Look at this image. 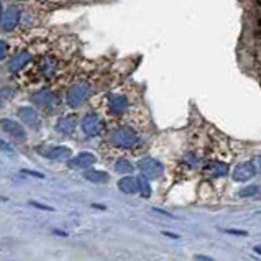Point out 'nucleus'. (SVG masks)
I'll list each match as a JSON object with an SVG mask.
<instances>
[{
	"label": "nucleus",
	"mask_w": 261,
	"mask_h": 261,
	"mask_svg": "<svg viewBox=\"0 0 261 261\" xmlns=\"http://www.w3.org/2000/svg\"><path fill=\"white\" fill-rule=\"evenodd\" d=\"M109 141L117 148H122V150H132L140 143V135L138 132L130 127V125H122L114 128L109 133Z\"/></svg>",
	"instance_id": "obj_1"
},
{
	"label": "nucleus",
	"mask_w": 261,
	"mask_h": 261,
	"mask_svg": "<svg viewBox=\"0 0 261 261\" xmlns=\"http://www.w3.org/2000/svg\"><path fill=\"white\" fill-rule=\"evenodd\" d=\"M89 96H91V85L87 82H76L67 91L66 102L71 107H79V105H82L89 99Z\"/></svg>",
	"instance_id": "obj_2"
},
{
	"label": "nucleus",
	"mask_w": 261,
	"mask_h": 261,
	"mask_svg": "<svg viewBox=\"0 0 261 261\" xmlns=\"http://www.w3.org/2000/svg\"><path fill=\"white\" fill-rule=\"evenodd\" d=\"M80 128H82L84 135L87 136H97L104 130L102 117L96 114V112H89V114L84 115L82 122H80Z\"/></svg>",
	"instance_id": "obj_3"
},
{
	"label": "nucleus",
	"mask_w": 261,
	"mask_h": 261,
	"mask_svg": "<svg viewBox=\"0 0 261 261\" xmlns=\"http://www.w3.org/2000/svg\"><path fill=\"white\" fill-rule=\"evenodd\" d=\"M130 102L127 96L123 94H110L107 99V112L112 117H120L125 115L128 112Z\"/></svg>",
	"instance_id": "obj_4"
},
{
	"label": "nucleus",
	"mask_w": 261,
	"mask_h": 261,
	"mask_svg": "<svg viewBox=\"0 0 261 261\" xmlns=\"http://www.w3.org/2000/svg\"><path fill=\"white\" fill-rule=\"evenodd\" d=\"M138 167L146 179H158L163 174V164L153 158H143L138 161Z\"/></svg>",
	"instance_id": "obj_5"
},
{
	"label": "nucleus",
	"mask_w": 261,
	"mask_h": 261,
	"mask_svg": "<svg viewBox=\"0 0 261 261\" xmlns=\"http://www.w3.org/2000/svg\"><path fill=\"white\" fill-rule=\"evenodd\" d=\"M0 127H2V130L10 136L12 140H15V141H25L27 140V132H25V128L15 120L2 119L0 120Z\"/></svg>",
	"instance_id": "obj_6"
},
{
	"label": "nucleus",
	"mask_w": 261,
	"mask_h": 261,
	"mask_svg": "<svg viewBox=\"0 0 261 261\" xmlns=\"http://www.w3.org/2000/svg\"><path fill=\"white\" fill-rule=\"evenodd\" d=\"M256 166H254L253 161H245V163H240L238 166H235L233 169V179L238 183H246L250 181V179L256 174Z\"/></svg>",
	"instance_id": "obj_7"
},
{
	"label": "nucleus",
	"mask_w": 261,
	"mask_h": 261,
	"mask_svg": "<svg viewBox=\"0 0 261 261\" xmlns=\"http://www.w3.org/2000/svg\"><path fill=\"white\" fill-rule=\"evenodd\" d=\"M18 22H20V10L17 7H9L2 14V17H0V27H2V30H5V32L15 30Z\"/></svg>",
	"instance_id": "obj_8"
},
{
	"label": "nucleus",
	"mask_w": 261,
	"mask_h": 261,
	"mask_svg": "<svg viewBox=\"0 0 261 261\" xmlns=\"http://www.w3.org/2000/svg\"><path fill=\"white\" fill-rule=\"evenodd\" d=\"M76 127H77V115L76 114L64 115L56 122V130L63 135H71L74 130H76Z\"/></svg>",
	"instance_id": "obj_9"
},
{
	"label": "nucleus",
	"mask_w": 261,
	"mask_h": 261,
	"mask_svg": "<svg viewBox=\"0 0 261 261\" xmlns=\"http://www.w3.org/2000/svg\"><path fill=\"white\" fill-rule=\"evenodd\" d=\"M18 115H20L22 122L30 128H38L40 127V117L38 112L33 107H20L18 109Z\"/></svg>",
	"instance_id": "obj_10"
},
{
	"label": "nucleus",
	"mask_w": 261,
	"mask_h": 261,
	"mask_svg": "<svg viewBox=\"0 0 261 261\" xmlns=\"http://www.w3.org/2000/svg\"><path fill=\"white\" fill-rule=\"evenodd\" d=\"M204 174H207L210 178H222V176H227L228 172V164L227 163H222V161H209L204 166Z\"/></svg>",
	"instance_id": "obj_11"
},
{
	"label": "nucleus",
	"mask_w": 261,
	"mask_h": 261,
	"mask_svg": "<svg viewBox=\"0 0 261 261\" xmlns=\"http://www.w3.org/2000/svg\"><path fill=\"white\" fill-rule=\"evenodd\" d=\"M96 156L89 151H82L79 153L77 156H74L72 159H69V166L71 167H77V169H89V167L96 163Z\"/></svg>",
	"instance_id": "obj_12"
},
{
	"label": "nucleus",
	"mask_w": 261,
	"mask_h": 261,
	"mask_svg": "<svg viewBox=\"0 0 261 261\" xmlns=\"http://www.w3.org/2000/svg\"><path fill=\"white\" fill-rule=\"evenodd\" d=\"M30 61H32V54H30V53H27V51L18 53V54H15L14 58L9 61V71L12 74H18L25 66L30 63Z\"/></svg>",
	"instance_id": "obj_13"
},
{
	"label": "nucleus",
	"mask_w": 261,
	"mask_h": 261,
	"mask_svg": "<svg viewBox=\"0 0 261 261\" xmlns=\"http://www.w3.org/2000/svg\"><path fill=\"white\" fill-rule=\"evenodd\" d=\"M40 153L43 154V156L51 158V159H69L71 154H72V151L66 146H49V148H46V150H43L41 148Z\"/></svg>",
	"instance_id": "obj_14"
},
{
	"label": "nucleus",
	"mask_w": 261,
	"mask_h": 261,
	"mask_svg": "<svg viewBox=\"0 0 261 261\" xmlns=\"http://www.w3.org/2000/svg\"><path fill=\"white\" fill-rule=\"evenodd\" d=\"M119 189L123 194H138L140 192V181L138 178L133 176H125L119 181Z\"/></svg>",
	"instance_id": "obj_15"
},
{
	"label": "nucleus",
	"mask_w": 261,
	"mask_h": 261,
	"mask_svg": "<svg viewBox=\"0 0 261 261\" xmlns=\"http://www.w3.org/2000/svg\"><path fill=\"white\" fill-rule=\"evenodd\" d=\"M56 69H58V61L51 58V56H46V58H43L40 61V71L41 74H45L46 77H51L56 72Z\"/></svg>",
	"instance_id": "obj_16"
},
{
	"label": "nucleus",
	"mask_w": 261,
	"mask_h": 261,
	"mask_svg": "<svg viewBox=\"0 0 261 261\" xmlns=\"http://www.w3.org/2000/svg\"><path fill=\"white\" fill-rule=\"evenodd\" d=\"M84 178L87 179V181L94 183V184H105L109 183L110 176L105 171H99V169H89L84 172Z\"/></svg>",
	"instance_id": "obj_17"
},
{
	"label": "nucleus",
	"mask_w": 261,
	"mask_h": 261,
	"mask_svg": "<svg viewBox=\"0 0 261 261\" xmlns=\"http://www.w3.org/2000/svg\"><path fill=\"white\" fill-rule=\"evenodd\" d=\"M33 102L38 105V107H48V105L53 104V92L49 89H43L33 97Z\"/></svg>",
	"instance_id": "obj_18"
},
{
	"label": "nucleus",
	"mask_w": 261,
	"mask_h": 261,
	"mask_svg": "<svg viewBox=\"0 0 261 261\" xmlns=\"http://www.w3.org/2000/svg\"><path fill=\"white\" fill-rule=\"evenodd\" d=\"M115 171L122 172V174H128V172L133 171V164L130 163L128 159L120 158V159H117V163H115Z\"/></svg>",
	"instance_id": "obj_19"
},
{
	"label": "nucleus",
	"mask_w": 261,
	"mask_h": 261,
	"mask_svg": "<svg viewBox=\"0 0 261 261\" xmlns=\"http://www.w3.org/2000/svg\"><path fill=\"white\" fill-rule=\"evenodd\" d=\"M138 181H140V192L143 194V197H150L151 188H150V184H148V179L145 176H141V178H138Z\"/></svg>",
	"instance_id": "obj_20"
},
{
	"label": "nucleus",
	"mask_w": 261,
	"mask_h": 261,
	"mask_svg": "<svg viewBox=\"0 0 261 261\" xmlns=\"http://www.w3.org/2000/svg\"><path fill=\"white\" fill-rule=\"evenodd\" d=\"M259 192V188L258 186H248V188H245V189H241L240 191V197H251V196H256Z\"/></svg>",
	"instance_id": "obj_21"
},
{
	"label": "nucleus",
	"mask_w": 261,
	"mask_h": 261,
	"mask_svg": "<svg viewBox=\"0 0 261 261\" xmlns=\"http://www.w3.org/2000/svg\"><path fill=\"white\" fill-rule=\"evenodd\" d=\"M220 230L228 235H237V237H246L248 235L246 230H240V228H220Z\"/></svg>",
	"instance_id": "obj_22"
},
{
	"label": "nucleus",
	"mask_w": 261,
	"mask_h": 261,
	"mask_svg": "<svg viewBox=\"0 0 261 261\" xmlns=\"http://www.w3.org/2000/svg\"><path fill=\"white\" fill-rule=\"evenodd\" d=\"M30 206H33L36 209H40V210H45V212H53V207H49V206H45V204H41V202H36V201H30Z\"/></svg>",
	"instance_id": "obj_23"
},
{
	"label": "nucleus",
	"mask_w": 261,
	"mask_h": 261,
	"mask_svg": "<svg viewBox=\"0 0 261 261\" xmlns=\"http://www.w3.org/2000/svg\"><path fill=\"white\" fill-rule=\"evenodd\" d=\"M7 51H9V45L5 41L0 40V61L7 58Z\"/></svg>",
	"instance_id": "obj_24"
},
{
	"label": "nucleus",
	"mask_w": 261,
	"mask_h": 261,
	"mask_svg": "<svg viewBox=\"0 0 261 261\" xmlns=\"http://www.w3.org/2000/svg\"><path fill=\"white\" fill-rule=\"evenodd\" d=\"M184 163L186 164H189V166H192V167H194L197 163H199V161H197V158L194 156V154H186V158H184Z\"/></svg>",
	"instance_id": "obj_25"
},
{
	"label": "nucleus",
	"mask_w": 261,
	"mask_h": 261,
	"mask_svg": "<svg viewBox=\"0 0 261 261\" xmlns=\"http://www.w3.org/2000/svg\"><path fill=\"white\" fill-rule=\"evenodd\" d=\"M23 174H30V176H33V178H40V179H45V174H41V172H36V171L23 169Z\"/></svg>",
	"instance_id": "obj_26"
},
{
	"label": "nucleus",
	"mask_w": 261,
	"mask_h": 261,
	"mask_svg": "<svg viewBox=\"0 0 261 261\" xmlns=\"http://www.w3.org/2000/svg\"><path fill=\"white\" fill-rule=\"evenodd\" d=\"M0 150H2V151H12V146L5 140L0 138Z\"/></svg>",
	"instance_id": "obj_27"
},
{
	"label": "nucleus",
	"mask_w": 261,
	"mask_h": 261,
	"mask_svg": "<svg viewBox=\"0 0 261 261\" xmlns=\"http://www.w3.org/2000/svg\"><path fill=\"white\" fill-rule=\"evenodd\" d=\"M196 261H215L214 258H209V256H204V254H196L194 256Z\"/></svg>",
	"instance_id": "obj_28"
},
{
	"label": "nucleus",
	"mask_w": 261,
	"mask_h": 261,
	"mask_svg": "<svg viewBox=\"0 0 261 261\" xmlns=\"http://www.w3.org/2000/svg\"><path fill=\"white\" fill-rule=\"evenodd\" d=\"M253 163H254V166H256V169H261V156H256V158H254Z\"/></svg>",
	"instance_id": "obj_29"
},
{
	"label": "nucleus",
	"mask_w": 261,
	"mask_h": 261,
	"mask_svg": "<svg viewBox=\"0 0 261 261\" xmlns=\"http://www.w3.org/2000/svg\"><path fill=\"white\" fill-rule=\"evenodd\" d=\"M163 235H164V237H169V238H179L176 233H171V232H164Z\"/></svg>",
	"instance_id": "obj_30"
},
{
	"label": "nucleus",
	"mask_w": 261,
	"mask_h": 261,
	"mask_svg": "<svg viewBox=\"0 0 261 261\" xmlns=\"http://www.w3.org/2000/svg\"><path fill=\"white\" fill-rule=\"evenodd\" d=\"M53 233L61 235V237H67V233H66V232H61V230H53Z\"/></svg>",
	"instance_id": "obj_31"
},
{
	"label": "nucleus",
	"mask_w": 261,
	"mask_h": 261,
	"mask_svg": "<svg viewBox=\"0 0 261 261\" xmlns=\"http://www.w3.org/2000/svg\"><path fill=\"white\" fill-rule=\"evenodd\" d=\"M94 207L96 209H101V210H105V207L104 206H99V204H94Z\"/></svg>",
	"instance_id": "obj_32"
},
{
	"label": "nucleus",
	"mask_w": 261,
	"mask_h": 261,
	"mask_svg": "<svg viewBox=\"0 0 261 261\" xmlns=\"http://www.w3.org/2000/svg\"><path fill=\"white\" fill-rule=\"evenodd\" d=\"M254 251H256L258 254H261V246H254Z\"/></svg>",
	"instance_id": "obj_33"
},
{
	"label": "nucleus",
	"mask_w": 261,
	"mask_h": 261,
	"mask_svg": "<svg viewBox=\"0 0 261 261\" xmlns=\"http://www.w3.org/2000/svg\"><path fill=\"white\" fill-rule=\"evenodd\" d=\"M0 14H2V2H0Z\"/></svg>",
	"instance_id": "obj_34"
}]
</instances>
